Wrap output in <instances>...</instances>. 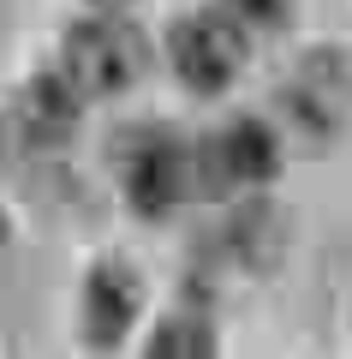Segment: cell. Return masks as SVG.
I'll use <instances>...</instances> for the list:
<instances>
[{
	"mask_svg": "<svg viewBox=\"0 0 352 359\" xmlns=\"http://www.w3.org/2000/svg\"><path fill=\"white\" fill-rule=\"evenodd\" d=\"M143 54L150 48H143L138 25H126V18H113V13H96V18H84V25L66 30V48H60V66H54V72H60L84 102H108V96H120V90L138 84Z\"/></svg>",
	"mask_w": 352,
	"mask_h": 359,
	"instance_id": "1",
	"label": "cell"
},
{
	"mask_svg": "<svg viewBox=\"0 0 352 359\" xmlns=\"http://www.w3.org/2000/svg\"><path fill=\"white\" fill-rule=\"evenodd\" d=\"M138 311H143V282L120 264V257H108V264L90 269V282H84V335L96 347L126 341V330L138 323Z\"/></svg>",
	"mask_w": 352,
	"mask_h": 359,
	"instance_id": "5",
	"label": "cell"
},
{
	"mask_svg": "<svg viewBox=\"0 0 352 359\" xmlns=\"http://www.w3.org/2000/svg\"><path fill=\"white\" fill-rule=\"evenodd\" d=\"M167 54H174V72H179L185 90L215 96V90H227L233 78L245 72V60H251V36H245V25L227 13V6H203V13H185L174 25Z\"/></svg>",
	"mask_w": 352,
	"mask_h": 359,
	"instance_id": "2",
	"label": "cell"
},
{
	"mask_svg": "<svg viewBox=\"0 0 352 359\" xmlns=\"http://www.w3.org/2000/svg\"><path fill=\"white\" fill-rule=\"evenodd\" d=\"M126 198L138 216H174L191 192H197V150H185L167 132H143L120 162Z\"/></svg>",
	"mask_w": 352,
	"mask_h": 359,
	"instance_id": "3",
	"label": "cell"
},
{
	"mask_svg": "<svg viewBox=\"0 0 352 359\" xmlns=\"http://www.w3.org/2000/svg\"><path fill=\"white\" fill-rule=\"evenodd\" d=\"M78 108H84V96L60 72H42L24 90V102H18V126H24L30 144H66L72 126H78Z\"/></svg>",
	"mask_w": 352,
	"mask_h": 359,
	"instance_id": "7",
	"label": "cell"
},
{
	"mask_svg": "<svg viewBox=\"0 0 352 359\" xmlns=\"http://www.w3.org/2000/svg\"><path fill=\"white\" fill-rule=\"evenodd\" d=\"M281 168V144L263 120H233L221 126L209 144L197 150V186L215 198H239V192H257L269 186Z\"/></svg>",
	"mask_w": 352,
	"mask_h": 359,
	"instance_id": "4",
	"label": "cell"
},
{
	"mask_svg": "<svg viewBox=\"0 0 352 359\" xmlns=\"http://www.w3.org/2000/svg\"><path fill=\"white\" fill-rule=\"evenodd\" d=\"M150 347H155V353H209L215 335L203 330V323H191V318H174V323H167V330L155 335Z\"/></svg>",
	"mask_w": 352,
	"mask_h": 359,
	"instance_id": "8",
	"label": "cell"
},
{
	"mask_svg": "<svg viewBox=\"0 0 352 359\" xmlns=\"http://www.w3.org/2000/svg\"><path fill=\"white\" fill-rule=\"evenodd\" d=\"M221 6L239 18L245 30H275V25H287V13H293V0H221Z\"/></svg>",
	"mask_w": 352,
	"mask_h": 359,
	"instance_id": "9",
	"label": "cell"
},
{
	"mask_svg": "<svg viewBox=\"0 0 352 359\" xmlns=\"http://www.w3.org/2000/svg\"><path fill=\"white\" fill-rule=\"evenodd\" d=\"M287 108H293L299 126L335 132L340 120H346V108H352V78L340 72L328 54H316V60L299 66V78H293V90H287Z\"/></svg>",
	"mask_w": 352,
	"mask_h": 359,
	"instance_id": "6",
	"label": "cell"
},
{
	"mask_svg": "<svg viewBox=\"0 0 352 359\" xmlns=\"http://www.w3.org/2000/svg\"><path fill=\"white\" fill-rule=\"evenodd\" d=\"M96 6H126V0H96Z\"/></svg>",
	"mask_w": 352,
	"mask_h": 359,
	"instance_id": "10",
	"label": "cell"
}]
</instances>
